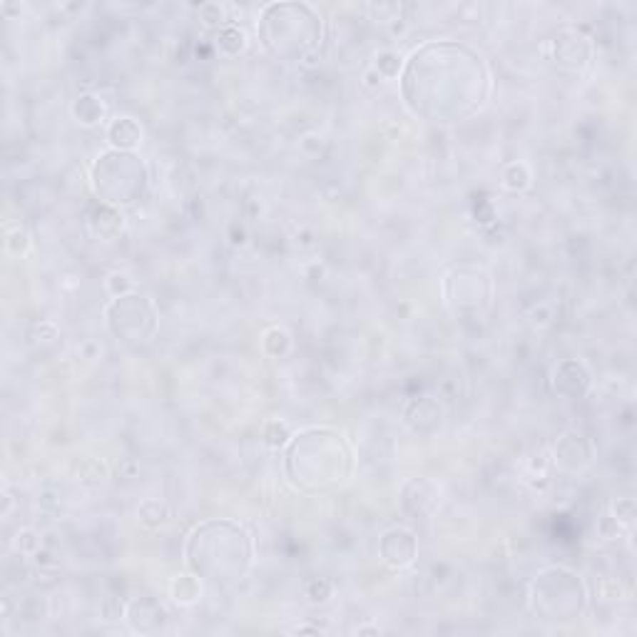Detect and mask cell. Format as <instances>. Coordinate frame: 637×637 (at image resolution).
Here are the masks:
<instances>
[{
    "mask_svg": "<svg viewBox=\"0 0 637 637\" xmlns=\"http://www.w3.org/2000/svg\"><path fill=\"white\" fill-rule=\"evenodd\" d=\"M110 138H113V143H118V138H123L120 147H130V145H135L140 140V128L130 118H123L110 128Z\"/></svg>",
    "mask_w": 637,
    "mask_h": 637,
    "instance_id": "cell-1",
    "label": "cell"
}]
</instances>
